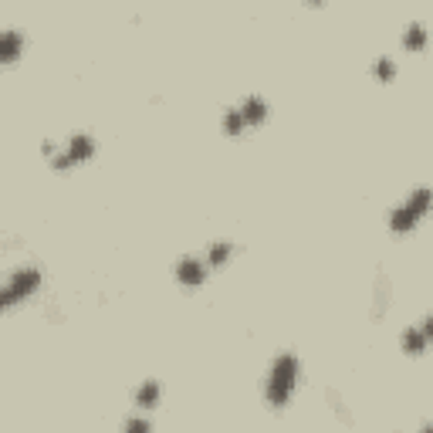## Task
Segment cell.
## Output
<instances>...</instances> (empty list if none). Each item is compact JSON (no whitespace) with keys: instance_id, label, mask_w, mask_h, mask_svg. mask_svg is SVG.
<instances>
[{"instance_id":"277c9868","label":"cell","mask_w":433,"mask_h":433,"mask_svg":"<svg viewBox=\"0 0 433 433\" xmlns=\"http://www.w3.org/2000/svg\"><path fill=\"white\" fill-rule=\"evenodd\" d=\"M92 153H95L92 136H88V132H75V136L68 139V149H61V153L51 156V166H54V169H68V166H75V162H85Z\"/></svg>"},{"instance_id":"30bf717a","label":"cell","mask_w":433,"mask_h":433,"mask_svg":"<svg viewBox=\"0 0 433 433\" xmlns=\"http://www.w3.org/2000/svg\"><path fill=\"white\" fill-rule=\"evenodd\" d=\"M231 251H234L231 240H217V244H210V251H207V264H210V268H220V264L231 257Z\"/></svg>"},{"instance_id":"9a60e30c","label":"cell","mask_w":433,"mask_h":433,"mask_svg":"<svg viewBox=\"0 0 433 433\" xmlns=\"http://www.w3.org/2000/svg\"><path fill=\"white\" fill-rule=\"evenodd\" d=\"M149 430H153V427H149L146 416H129L125 427H122V433H149Z\"/></svg>"},{"instance_id":"8992f818","label":"cell","mask_w":433,"mask_h":433,"mask_svg":"<svg viewBox=\"0 0 433 433\" xmlns=\"http://www.w3.org/2000/svg\"><path fill=\"white\" fill-rule=\"evenodd\" d=\"M386 308H390V275L376 277V288H372V318H383L386 315Z\"/></svg>"},{"instance_id":"3957f363","label":"cell","mask_w":433,"mask_h":433,"mask_svg":"<svg viewBox=\"0 0 433 433\" xmlns=\"http://www.w3.org/2000/svg\"><path fill=\"white\" fill-rule=\"evenodd\" d=\"M38 284H41V271L34 268V264H28V268H17L14 275L7 277L3 291H0V302H3V308H14L17 302L31 298V295L38 291Z\"/></svg>"},{"instance_id":"ba28073f","label":"cell","mask_w":433,"mask_h":433,"mask_svg":"<svg viewBox=\"0 0 433 433\" xmlns=\"http://www.w3.org/2000/svg\"><path fill=\"white\" fill-rule=\"evenodd\" d=\"M21 47H24L21 31L17 28H3V34H0V54H3V61H14L21 54Z\"/></svg>"},{"instance_id":"2e32d148","label":"cell","mask_w":433,"mask_h":433,"mask_svg":"<svg viewBox=\"0 0 433 433\" xmlns=\"http://www.w3.org/2000/svg\"><path fill=\"white\" fill-rule=\"evenodd\" d=\"M420 332L427 335V342H433V315H427L423 321H420Z\"/></svg>"},{"instance_id":"e0dca14e","label":"cell","mask_w":433,"mask_h":433,"mask_svg":"<svg viewBox=\"0 0 433 433\" xmlns=\"http://www.w3.org/2000/svg\"><path fill=\"white\" fill-rule=\"evenodd\" d=\"M420 433H433V423H423V430Z\"/></svg>"},{"instance_id":"52a82bcc","label":"cell","mask_w":433,"mask_h":433,"mask_svg":"<svg viewBox=\"0 0 433 433\" xmlns=\"http://www.w3.org/2000/svg\"><path fill=\"white\" fill-rule=\"evenodd\" d=\"M237 109L244 112L247 125H251V122H264V118H268V112H271V109H268V102H264L261 95H247V98H244Z\"/></svg>"},{"instance_id":"7a4b0ae2","label":"cell","mask_w":433,"mask_h":433,"mask_svg":"<svg viewBox=\"0 0 433 433\" xmlns=\"http://www.w3.org/2000/svg\"><path fill=\"white\" fill-rule=\"evenodd\" d=\"M430 207H433V190L430 187H416V190L390 213V231H393V234H406L410 227H416V220H420Z\"/></svg>"},{"instance_id":"7c38bea8","label":"cell","mask_w":433,"mask_h":433,"mask_svg":"<svg viewBox=\"0 0 433 433\" xmlns=\"http://www.w3.org/2000/svg\"><path fill=\"white\" fill-rule=\"evenodd\" d=\"M423 41H427V28H423L420 21L406 24V31H403V44H406V47H420Z\"/></svg>"},{"instance_id":"9c48e42d","label":"cell","mask_w":433,"mask_h":433,"mask_svg":"<svg viewBox=\"0 0 433 433\" xmlns=\"http://www.w3.org/2000/svg\"><path fill=\"white\" fill-rule=\"evenodd\" d=\"M399 342H403V352H410V355H420V352H423V349H427V346H430V342H427V335L420 332V325H413V328H406Z\"/></svg>"},{"instance_id":"4fadbf2b","label":"cell","mask_w":433,"mask_h":433,"mask_svg":"<svg viewBox=\"0 0 433 433\" xmlns=\"http://www.w3.org/2000/svg\"><path fill=\"white\" fill-rule=\"evenodd\" d=\"M244 125H247V118H244V112L240 109H227V116H224V129H227V136H240L244 132Z\"/></svg>"},{"instance_id":"5bb4252c","label":"cell","mask_w":433,"mask_h":433,"mask_svg":"<svg viewBox=\"0 0 433 433\" xmlns=\"http://www.w3.org/2000/svg\"><path fill=\"white\" fill-rule=\"evenodd\" d=\"M372 72H376L383 81H390L396 75V61H393V58H386V54H379V58L372 61Z\"/></svg>"},{"instance_id":"6da1fadb","label":"cell","mask_w":433,"mask_h":433,"mask_svg":"<svg viewBox=\"0 0 433 433\" xmlns=\"http://www.w3.org/2000/svg\"><path fill=\"white\" fill-rule=\"evenodd\" d=\"M298 372H302V362H298L295 352H281L275 362H271L268 379H264V396H268V403H271L275 410L291 399L295 386H298Z\"/></svg>"},{"instance_id":"5b68a950","label":"cell","mask_w":433,"mask_h":433,"mask_svg":"<svg viewBox=\"0 0 433 433\" xmlns=\"http://www.w3.org/2000/svg\"><path fill=\"white\" fill-rule=\"evenodd\" d=\"M207 271H210V264L203 261V257H180L176 261V277H180V284H200L203 277H207Z\"/></svg>"},{"instance_id":"8fae6325","label":"cell","mask_w":433,"mask_h":433,"mask_svg":"<svg viewBox=\"0 0 433 433\" xmlns=\"http://www.w3.org/2000/svg\"><path fill=\"white\" fill-rule=\"evenodd\" d=\"M159 393H162V390H159L156 379H146V383L136 390V406H153L159 399Z\"/></svg>"}]
</instances>
